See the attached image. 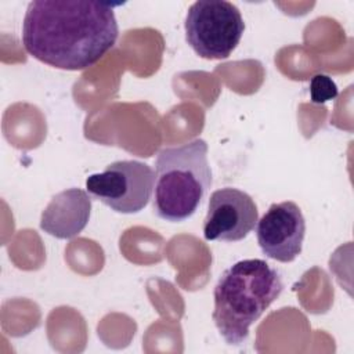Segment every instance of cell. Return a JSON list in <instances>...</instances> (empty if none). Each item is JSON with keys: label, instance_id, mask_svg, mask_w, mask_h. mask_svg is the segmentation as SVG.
Instances as JSON below:
<instances>
[{"label": "cell", "instance_id": "277c9868", "mask_svg": "<svg viewBox=\"0 0 354 354\" xmlns=\"http://www.w3.org/2000/svg\"><path fill=\"white\" fill-rule=\"evenodd\" d=\"M185 40L205 59H224L238 46L245 22L238 7L225 0H199L189 6Z\"/></svg>", "mask_w": 354, "mask_h": 354}, {"label": "cell", "instance_id": "3957f363", "mask_svg": "<svg viewBox=\"0 0 354 354\" xmlns=\"http://www.w3.org/2000/svg\"><path fill=\"white\" fill-rule=\"evenodd\" d=\"M212 185L207 144L202 138L163 148L155 160L153 213L166 221L189 218Z\"/></svg>", "mask_w": 354, "mask_h": 354}, {"label": "cell", "instance_id": "ba28073f", "mask_svg": "<svg viewBox=\"0 0 354 354\" xmlns=\"http://www.w3.org/2000/svg\"><path fill=\"white\" fill-rule=\"evenodd\" d=\"M91 213V196L80 188L55 194L40 216V228L58 239H71L87 225Z\"/></svg>", "mask_w": 354, "mask_h": 354}, {"label": "cell", "instance_id": "9c48e42d", "mask_svg": "<svg viewBox=\"0 0 354 354\" xmlns=\"http://www.w3.org/2000/svg\"><path fill=\"white\" fill-rule=\"evenodd\" d=\"M310 95L315 104L335 100L337 97V86L329 76L318 73L310 80Z\"/></svg>", "mask_w": 354, "mask_h": 354}, {"label": "cell", "instance_id": "8992f818", "mask_svg": "<svg viewBox=\"0 0 354 354\" xmlns=\"http://www.w3.org/2000/svg\"><path fill=\"white\" fill-rule=\"evenodd\" d=\"M259 220L253 198L232 187L212 192L203 221V236L207 241L238 242L246 238Z\"/></svg>", "mask_w": 354, "mask_h": 354}, {"label": "cell", "instance_id": "52a82bcc", "mask_svg": "<svg viewBox=\"0 0 354 354\" xmlns=\"http://www.w3.org/2000/svg\"><path fill=\"white\" fill-rule=\"evenodd\" d=\"M304 235V216L292 201L272 203L256 224V238L263 254L281 263H290L301 253Z\"/></svg>", "mask_w": 354, "mask_h": 354}, {"label": "cell", "instance_id": "7a4b0ae2", "mask_svg": "<svg viewBox=\"0 0 354 354\" xmlns=\"http://www.w3.org/2000/svg\"><path fill=\"white\" fill-rule=\"evenodd\" d=\"M283 290L279 271L261 259H246L227 268L218 278L212 318L221 337L232 346L242 344L249 328Z\"/></svg>", "mask_w": 354, "mask_h": 354}, {"label": "cell", "instance_id": "6da1fadb", "mask_svg": "<svg viewBox=\"0 0 354 354\" xmlns=\"http://www.w3.org/2000/svg\"><path fill=\"white\" fill-rule=\"evenodd\" d=\"M118 36L113 8L93 0H35L28 4L22 22L28 54L65 71L93 66Z\"/></svg>", "mask_w": 354, "mask_h": 354}, {"label": "cell", "instance_id": "5b68a950", "mask_svg": "<svg viewBox=\"0 0 354 354\" xmlns=\"http://www.w3.org/2000/svg\"><path fill=\"white\" fill-rule=\"evenodd\" d=\"M86 189L93 199L116 213H138L151 199L153 171L140 160H116L102 173L88 176Z\"/></svg>", "mask_w": 354, "mask_h": 354}]
</instances>
